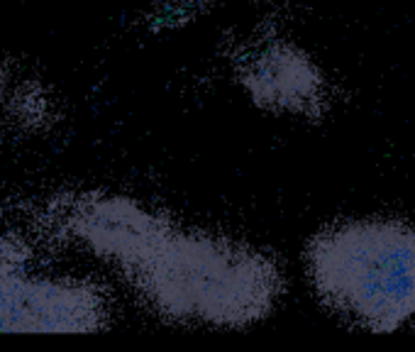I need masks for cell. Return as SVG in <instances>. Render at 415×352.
I'll use <instances>...</instances> for the list:
<instances>
[{
    "mask_svg": "<svg viewBox=\"0 0 415 352\" xmlns=\"http://www.w3.org/2000/svg\"><path fill=\"white\" fill-rule=\"evenodd\" d=\"M315 294L337 316L372 333H394L415 318V223L347 220L308 247Z\"/></svg>",
    "mask_w": 415,
    "mask_h": 352,
    "instance_id": "obj_1",
    "label": "cell"
},
{
    "mask_svg": "<svg viewBox=\"0 0 415 352\" xmlns=\"http://www.w3.org/2000/svg\"><path fill=\"white\" fill-rule=\"evenodd\" d=\"M242 84L257 106L274 113L315 115L325 108V76L303 49L271 42L245 64Z\"/></svg>",
    "mask_w": 415,
    "mask_h": 352,
    "instance_id": "obj_2",
    "label": "cell"
}]
</instances>
